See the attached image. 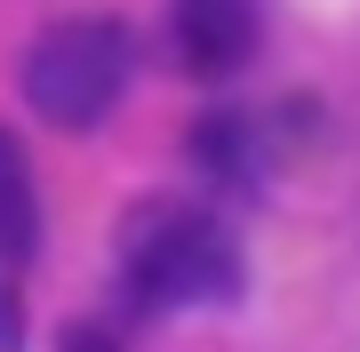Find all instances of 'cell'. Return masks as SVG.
I'll return each mask as SVG.
<instances>
[{
	"instance_id": "1",
	"label": "cell",
	"mask_w": 360,
	"mask_h": 352,
	"mask_svg": "<svg viewBox=\"0 0 360 352\" xmlns=\"http://www.w3.org/2000/svg\"><path fill=\"white\" fill-rule=\"evenodd\" d=\"M120 296L136 313H200V304H232L240 296V248L208 209H153L129 216L120 233Z\"/></svg>"
},
{
	"instance_id": "2",
	"label": "cell",
	"mask_w": 360,
	"mask_h": 352,
	"mask_svg": "<svg viewBox=\"0 0 360 352\" xmlns=\"http://www.w3.org/2000/svg\"><path fill=\"white\" fill-rule=\"evenodd\" d=\"M129 32L112 16H72V25H49L25 48V105L49 120V129H96L104 112L129 96Z\"/></svg>"
},
{
	"instance_id": "3",
	"label": "cell",
	"mask_w": 360,
	"mask_h": 352,
	"mask_svg": "<svg viewBox=\"0 0 360 352\" xmlns=\"http://www.w3.org/2000/svg\"><path fill=\"white\" fill-rule=\"evenodd\" d=\"M168 32H176L184 72H200V80H232L248 56H257L264 8H257V0H176V8H168Z\"/></svg>"
},
{
	"instance_id": "4",
	"label": "cell",
	"mask_w": 360,
	"mask_h": 352,
	"mask_svg": "<svg viewBox=\"0 0 360 352\" xmlns=\"http://www.w3.org/2000/svg\"><path fill=\"white\" fill-rule=\"evenodd\" d=\"M40 248V193H32V160L25 144L0 129V264H32Z\"/></svg>"
},
{
	"instance_id": "5",
	"label": "cell",
	"mask_w": 360,
	"mask_h": 352,
	"mask_svg": "<svg viewBox=\"0 0 360 352\" xmlns=\"http://www.w3.org/2000/svg\"><path fill=\"white\" fill-rule=\"evenodd\" d=\"M193 152H200V169H217L224 184H257V144H248V129L232 112L208 120V129L193 136Z\"/></svg>"
},
{
	"instance_id": "6",
	"label": "cell",
	"mask_w": 360,
	"mask_h": 352,
	"mask_svg": "<svg viewBox=\"0 0 360 352\" xmlns=\"http://www.w3.org/2000/svg\"><path fill=\"white\" fill-rule=\"evenodd\" d=\"M65 352H112V344H104V337H89V328H72V337H65Z\"/></svg>"
},
{
	"instance_id": "7",
	"label": "cell",
	"mask_w": 360,
	"mask_h": 352,
	"mask_svg": "<svg viewBox=\"0 0 360 352\" xmlns=\"http://www.w3.org/2000/svg\"><path fill=\"white\" fill-rule=\"evenodd\" d=\"M8 337H16V328H8V296H0V344H8Z\"/></svg>"
}]
</instances>
